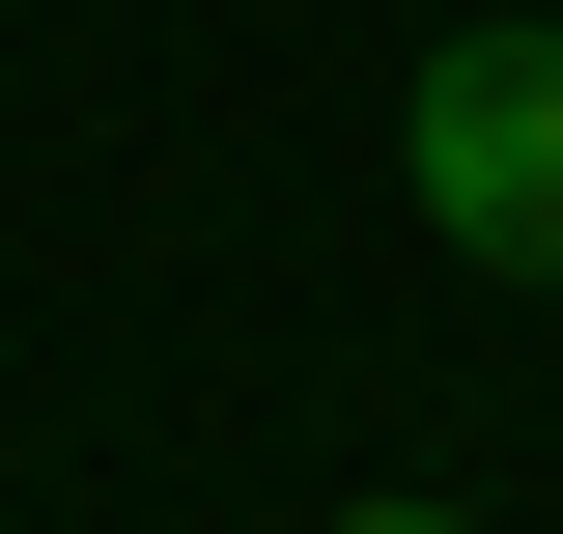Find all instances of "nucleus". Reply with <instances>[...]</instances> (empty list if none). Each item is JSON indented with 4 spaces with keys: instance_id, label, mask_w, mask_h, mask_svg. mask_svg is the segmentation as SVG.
Instances as JSON below:
<instances>
[{
    "instance_id": "nucleus-1",
    "label": "nucleus",
    "mask_w": 563,
    "mask_h": 534,
    "mask_svg": "<svg viewBox=\"0 0 563 534\" xmlns=\"http://www.w3.org/2000/svg\"><path fill=\"white\" fill-rule=\"evenodd\" d=\"M395 169H422V225H451V254L563 281V29H451V57L395 85Z\"/></svg>"
},
{
    "instance_id": "nucleus-2",
    "label": "nucleus",
    "mask_w": 563,
    "mask_h": 534,
    "mask_svg": "<svg viewBox=\"0 0 563 534\" xmlns=\"http://www.w3.org/2000/svg\"><path fill=\"white\" fill-rule=\"evenodd\" d=\"M310 534H479V507H395V478H366V507H310Z\"/></svg>"
}]
</instances>
